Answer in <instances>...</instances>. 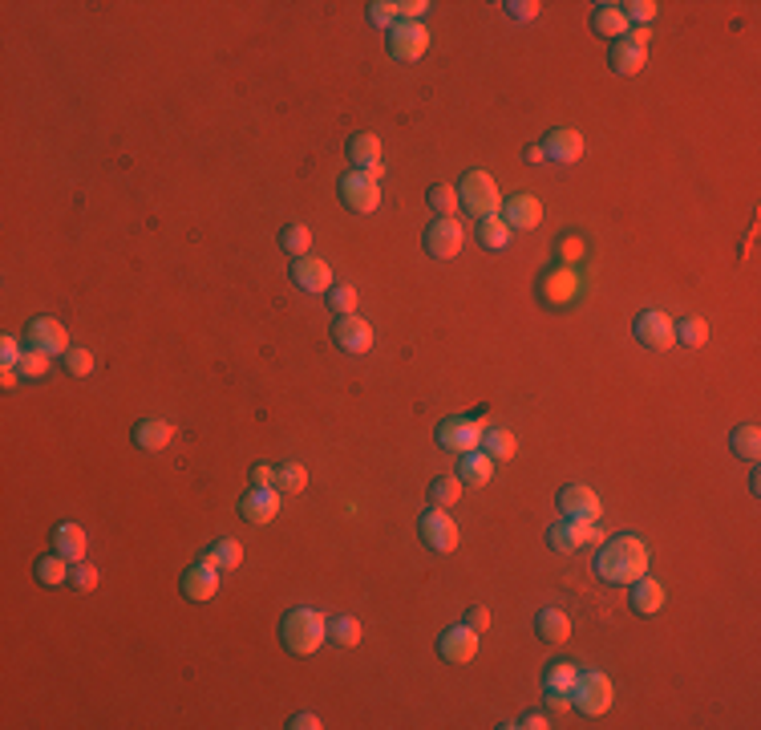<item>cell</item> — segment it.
<instances>
[{
  "mask_svg": "<svg viewBox=\"0 0 761 730\" xmlns=\"http://www.w3.org/2000/svg\"><path fill=\"white\" fill-rule=\"evenodd\" d=\"M648 544L640 536H612L595 556V576L608 584H632L648 572Z\"/></svg>",
  "mask_w": 761,
  "mask_h": 730,
  "instance_id": "1",
  "label": "cell"
},
{
  "mask_svg": "<svg viewBox=\"0 0 761 730\" xmlns=\"http://www.w3.org/2000/svg\"><path fill=\"white\" fill-rule=\"evenodd\" d=\"M324 637H329V621L316 609H292L279 621V642L296 657H312L316 649L324 645Z\"/></svg>",
  "mask_w": 761,
  "mask_h": 730,
  "instance_id": "2",
  "label": "cell"
},
{
  "mask_svg": "<svg viewBox=\"0 0 761 730\" xmlns=\"http://www.w3.org/2000/svg\"><path fill=\"white\" fill-rule=\"evenodd\" d=\"M583 293H587V284L575 264H551L547 272L539 276V301L555 313L575 309V304L583 301Z\"/></svg>",
  "mask_w": 761,
  "mask_h": 730,
  "instance_id": "3",
  "label": "cell"
},
{
  "mask_svg": "<svg viewBox=\"0 0 761 730\" xmlns=\"http://www.w3.org/2000/svg\"><path fill=\"white\" fill-rule=\"evenodd\" d=\"M458 200L474 220H486V215L502 211V195H498V183L486 170H466L458 183Z\"/></svg>",
  "mask_w": 761,
  "mask_h": 730,
  "instance_id": "4",
  "label": "cell"
},
{
  "mask_svg": "<svg viewBox=\"0 0 761 730\" xmlns=\"http://www.w3.org/2000/svg\"><path fill=\"white\" fill-rule=\"evenodd\" d=\"M615 690H612V678L604 670H579L575 686H571V706L579 710V715H604V710L612 706Z\"/></svg>",
  "mask_w": 761,
  "mask_h": 730,
  "instance_id": "5",
  "label": "cell"
},
{
  "mask_svg": "<svg viewBox=\"0 0 761 730\" xmlns=\"http://www.w3.org/2000/svg\"><path fill=\"white\" fill-rule=\"evenodd\" d=\"M600 540H604V531L595 528L592 519H559V524L547 528V544H551V552H559V556H571L587 544H600Z\"/></svg>",
  "mask_w": 761,
  "mask_h": 730,
  "instance_id": "6",
  "label": "cell"
},
{
  "mask_svg": "<svg viewBox=\"0 0 761 730\" xmlns=\"http://www.w3.org/2000/svg\"><path fill=\"white\" fill-rule=\"evenodd\" d=\"M648 29H628L620 41L612 45V69L620 77H636L648 66Z\"/></svg>",
  "mask_w": 761,
  "mask_h": 730,
  "instance_id": "7",
  "label": "cell"
},
{
  "mask_svg": "<svg viewBox=\"0 0 761 730\" xmlns=\"http://www.w3.org/2000/svg\"><path fill=\"white\" fill-rule=\"evenodd\" d=\"M418 536L430 552H454L458 548V524L450 519V508H430L425 516L418 519Z\"/></svg>",
  "mask_w": 761,
  "mask_h": 730,
  "instance_id": "8",
  "label": "cell"
},
{
  "mask_svg": "<svg viewBox=\"0 0 761 730\" xmlns=\"http://www.w3.org/2000/svg\"><path fill=\"white\" fill-rule=\"evenodd\" d=\"M340 200L349 211L357 215H369L380 207V179L365 175V170H349V175H340Z\"/></svg>",
  "mask_w": 761,
  "mask_h": 730,
  "instance_id": "9",
  "label": "cell"
},
{
  "mask_svg": "<svg viewBox=\"0 0 761 730\" xmlns=\"http://www.w3.org/2000/svg\"><path fill=\"white\" fill-rule=\"evenodd\" d=\"M25 345L29 349H41V354L57 357V354H69V329L61 324L57 317H33L25 324Z\"/></svg>",
  "mask_w": 761,
  "mask_h": 730,
  "instance_id": "10",
  "label": "cell"
},
{
  "mask_svg": "<svg viewBox=\"0 0 761 730\" xmlns=\"http://www.w3.org/2000/svg\"><path fill=\"white\" fill-rule=\"evenodd\" d=\"M462 240H466V231H462V223L454 215H438V220L425 228V252H430L433 260H454L462 252Z\"/></svg>",
  "mask_w": 761,
  "mask_h": 730,
  "instance_id": "11",
  "label": "cell"
},
{
  "mask_svg": "<svg viewBox=\"0 0 761 730\" xmlns=\"http://www.w3.org/2000/svg\"><path fill=\"white\" fill-rule=\"evenodd\" d=\"M425 49H430V33H425L421 21H397L389 29V53L397 61H418L425 57Z\"/></svg>",
  "mask_w": 761,
  "mask_h": 730,
  "instance_id": "12",
  "label": "cell"
},
{
  "mask_svg": "<svg viewBox=\"0 0 761 730\" xmlns=\"http://www.w3.org/2000/svg\"><path fill=\"white\" fill-rule=\"evenodd\" d=\"M482 422L478 418H466V414H458V418H446L438 427V447L446 450H458V455H466V450L482 447Z\"/></svg>",
  "mask_w": 761,
  "mask_h": 730,
  "instance_id": "13",
  "label": "cell"
},
{
  "mask_svg": "<svg viewBox=\"0 0 761 730\" xmlns=\"http://www.w3.org/2000/svg\"><path fill=\"white\" fill-rule=\"evenodd\" d=\"M636 341H640V345H648V349H673V341H676L673 317L660 313V309H644L636 317Z\"/></svg>",
  "mask_w": 761,
  "mask_h": 730,
  "instance_id": "14",
  "label": "cell"
},
{
  "mask_svg": "<svg viewBox=\"0 0 761 730\" xmlns=\"http://www.w3.org/2000/svg\"><path fill=\"white\" fill-rule=\"evenodd\" d=\"M332 341H337L344 354H369V349H373V324H369L365 317H357V313L337 317V324H332Z\"/></svg>",
  "mask_w": 761,
  "mask_h": 730,
  "instance_id": "15",
  "label": "cell"
},
{
  "mask_svg": "<svg viewBox=\"0 0 761 730\" xmlns=\"http://www.w3.org/2000/svg\"><path fill=\"white\" fill-rule=\"evenodd\" d=\"M498 215H502V223L511 231H534L543 223V203L534 200V195L523 191V195H511V200H502V211H498Z\"/></svg>",
  "mask_w": 761,
  "mask_h": 730,
  "instance_id": "16",
  "label": "cell"
},
{
  "mask_svg": "<svg viewBox=\"0 0 761 730\" xmlns=\"http://www.w3.org/2000/svg\"><path fill=\"white\" fill-rule=\"evenodd\" d=\"M559 511H563V519H600V495L592 491L587 483H571L559 491Z\"/></svg>",
  "mask_w": 761,
  "mask_h": 730,
  "instance_id": "17",
  "label": "cell"
},
{
  "mask_svg": "<svg viewBox=\"0 0 761 730\" xmlns=\"http://www.w3.org/2000/svg\"><path fill=\"white\" fill-rule=\"evenodd\" d=\"M178 589H183L187 601H198V605H203V601H211L215 592H219V568L207 564V560L190 564L183 572V581H178Z\"/></svg>",
  "mask_w": 761,
  "mask_h": 730,
  "instance_id": "18",
  "label": "cell"
},
{
  "mask_svg": "<svg viewBox=\"0 0 761 730\" xmlns=\"http://www.w3.org/2000/svg\"><path fill=\"white\" fill-rule=\"evenodd\" d=\"M279 511V491L276 487H251L248 495L239 499V516L248 524H271Z\"/></svg>",
  "mask_w": 761,
  "mask_h": 730,
  "instance_id": "19",
  "label": "cell"
},
{
  "mask_svg": "<svg viewBox=\"0 0 761 730\" xmlns=\"http://www.w3.org/2000/svg\"><path fill=\"white\" fill-rule=\"evenodd\" d=\"M438 653L454 665H466L470 657H478V629H470V625L446 629V633L438 637Z\"/></svg>",
  "mask_w": 761,
  "mask_h": 730,
  "instance_id": "20",
  "label": "cell"
},
{
  "mask_svg": "<svg viewBox=\"0 0 761 730\" xmlns=\"http://www.w3.org/2000/svg\"><path fill=\"white\" fill-rule=\"evenodd\" d=\"M349 162L357 170H365V175L380 179V170H385V155H380V139H377V134H352V139H349Z\"/></svg>",
  "mask_w": 761,
  "mask_h": 730,
  "instance_id": "21",
  "label": "cell"
},
{
  "mask_svg": "<svg viewBox=\"0 0 761 730\" xmlns=\"http://www.w3.org/2000/svg\"><path fill=\"white\" fill-rule=\"evenodd\" d=\"M292 284L304 293H329L332 288V268L320 256H300L292 264Z\"/></svg>",
  "mask_w": 761,
  "mask_h": 730,
  "instance_id": "22",
  "label": "cell"
},
{
  "mask_svg": "<svg viewBox=\"0 0 761 730\" xmlns=\"http://www.w3.org/2000/svg\"><path fill=\"white\" fill-rule=\"evenodd\" d=\"M543 150H547V159H555V162H579L583 159V134L559 126V130H551L547 139H543Z\"/></svg>",
  "mask_w": 761,
  "mask_h": 730,
  "instance_id": "23",
  "label": "cell"
},
{
  "mask_svg": "<svg viewBox=\"0 0 761 730\" xmlns=\"http://www.w3.org/2000/svg\"><path fill=\"white\" fill-rule=\"evenodd\" d=\"M458 479L470 483V487H486V483L494 479V458L486 455L482 447L466 450V455H462V463H458Z\"/></svg>",
  "mask_w": 761,
  "mask_h": 730,
  "instance_id": "24",
  "label": "cell"
},
{
  "mask_svg": "<svg viewBox=\"0 0 761 730\" xmlns=\"http://www.w3.org/2000/svg\"><path fill=\"white\" fill-rule=\"evenodd\" d=\"M53 552H61L69 564H77V560H86V531H81L77 524H57L53 528Z\"/></svg>",
  "mask_w": 761,
  "mask_h": 730,
  "instance_id": "25",
  "label": "cell"
},
{
  "mask_svg": "<svg viewBox=\"0 0 761 730\" xmlns=\"http://www.w3.org/2000/svg\"><path fill=\"white\" fill-rule=\"evenodd\" d=\"M534 633H539L547 645H563L571 637L567 612L563 609H539V617H534Z\"/></svg>",
  "mask_w": 761,
  "mask_h": 730,
  "instance_id": "26",
  "label": "cell"
},
{
  "mask_svg": "<svg viewBox=\"0 0 761 730\" xmlns=\"http://www.w3.org/2000/svg\"><path fill=\"white\" fill-rule=\"evenodd\" d=\"M632 609L644 612V617H648V612H660V609H665V584L652 581L648 572L640 576V581H632Z\"/></svg>",
  "mask_w": 761,
  "mask_h": 730,
  "instance_id": "27",
  "label": "cell"
},
{
  "mask_svg": "<svg viewBox=\"0 0 761 730\" xmlns=\"http://www.w3.org/2000/svg\"><path fill=\"white\" fill-rule=\"evenodd\" d=\"M592 29L600 33V37H608V41H620L624 33L632 29V25H628V16L620 13V5H595V13H592Z\"/></svg>",
  "mask_w": 761,
  "mask_h": 730,
  "instance_id": "28",
  "label": "cell"
},
{
  "mask_svg": "<svg viewBox=\"0 0 761 730\" xmlns=\"http://www.w3.org/2000/svg\"><path fill=\"white\" fill-rule=\"evenodd\" d=\"M175 438V427H170L167 418H142L138 427H134V443L142 450H162Z\"/></svg>",
  "mask_w": 761,
  "mask_h": 730,
  "instance_id": "29",
  "label": "cell"
},
{
  "mask_svg": "<svg viewBox=\"0 0 761 730\" xmlns=\"http://www.w3.org/2000/svg\"><path fill=\"white\" fill-rule=\"evenodd\" d=\"M69 572H74V564L66 560L61 552H49L37 560V581L45 589H61V584H69Z\"/></svg>",
  "mask_w": 761,
  "mask_h": 730,
  "instance_id": "30",
  "label": "cell"
},
{
  "mask_svg": "<svg viewBox=\"0 0 761 730\" xmlns=\"http://www.w3.org/2000/svg\"><path fill=\"white\" fill-rule=\"evenodd\" d=\"M198 560L215 564L219 572H231V568H239V560H243V548H239V540H215V544L207 548Z\"/></svg>",
  "mask_w": 761,
  "mask_h": 730,
  "instance_id": "31",
  "label": "cell"
},
{
  "mask_svg": "<svg viewBox=\"0 0 761 730\" xmlns=\"http://www.w3.org/2000/svg\"><path fill=\"white\" fill-rule=\"evenodd\" d=\"M482 450L494 458V463H506V458H514V450H519V443H514V435H511V430H502V427H486V430H482Z\"/></svg>",
  "mask_w": 761,
  "mask_h": 730,
  "instance_id": "32",
  "label": "cell"
},
{
  "mask_svg": "<svg viewBox=\"0 0 761 730\" xmlns=\"http://www.w3.org/2000/svg\"><path fill=\"white\" fill-rule=\"evenodd\" d=\"M729 447H733V455H737V458H746V463H757V455H761V430L754 427V422H746V427H737L729 435Z\"/></svg>",
  "mask_w": 761,
  "mask_h": 730,
  "instance_id": "33",
  "label": "cell"
},
{
  "mask_svg": "<svg viewBox=\"0 0 761 730\" xmlns=\"http://www.w3.org/2000/svg\"><path fill=\"white\" fill-rule=\"evenodd\" d=\"M478 243L491 252H502L506 243H511V228L502 223V215H486V220H478Z\"/></svg>",
  "mask_w": 761,
  "mask_h": 730,
  "instance_id": "34",
  "label": "cell"
},
{
  "mask_svg": "<svg viewBox=\"0 0 761 730\" xmlns=\"http://www.w3.org/2000/svg\"><path fill=\"white\" fill-rule=\"evenodd\" d=\"M575 678H579V670L571 662H555L547 673H543V690L547 694H567L571 698V686H575Z\"/></svg>",
  "mask_w": 761,
  "mask_h": 730,
  "instance_id": "35",
  "label": "cell"
},
{
  "mask_svg": "<svg viewBox=\"0 0 761 730\" xmlns=\"http://www.w3.org/2000/svg\"><path fill=\"white\" fill-rule=\"evenodd\" d=\"M308 487V471L300 463H279L276 467V491L279 495H300Z\"/></svg>",
  "mask_w": 761,
  "mask_h": 730,
  "instance_id": "36",
  "label": "cell"
},
{
  "mask_svg": "<svg viewBox=\"0 0 761 730\" xmlns=\"http://www.w3.org/2000/svg\"><path fill=\"white\" fill-rule=\"evenodd\" d=\"M279 248L300 260V256H308V248H312V231H308L304 223H288V228L279 231Z\"/></svg>",
  "mask_w": 761,
  "mask_h": 730,
  "instance_id": "37",
  "label": "cell"
},
{
  "mask_svg": "<svg viewBox=\"0 0 761 730\" xmlns=\"http://www.w3.org/2000/svg\"><path fill=\"white\" fill-rule=\"evenodd\" d=\"M430 499H433V508H454V503L462 499V479L458 475H441V479H433Z\"/></svg>",
  "mask_w": 761,
  "mask_h": 730,
  "instance_id": "38",
  "label": "cell"
},
{
  "mask_svg": "<svg viewBox=\"0 0 761 730\" xmlns=\"http://www.w3.org/2000/svg\"><path fill=\"white\" fill-rule=\"evenodd\" d=\"M676 341L688 349H701L705 341H709V324H705L701 317H685V321H676Z\"/></svg>",
  "mask_w": 761,
  "mask_h": 730,
  "instance_id": "39",
  "label": "cell"
},
{
  "mask_svg": "<svg viewBox=\"0 0 761 730\" xmlns=\"http://www.w3.org/2000/svg\"><path fill=\"white\" fill-rule=\"evenodd\" d=\"M620 13L628 16V25H636V29H648V25L656 21L660 5H656V0H628V5H620Z\"/></svg>",
  "mask_w": 761,
  "mask_h": 730,
  "instance_id": "40",
  "label": "cell"
},
{
  "mask_svg": "<svg viewBox=\"0 0 761 730\" xmlns=\"http://www.w3.org/2000/svg\"><path fill=\"white\" fill-rule=\"evenodd\" d=\"M425 200H430V207H433L438 215H454L458 207H462V200H458V187H450V183H433Z\"/></svg>",
  "mask_w": 761,
  "mask_h": 730,
  "instance_id": "41",
  "label": "cell"
},
{
  "mask_svg": "<svg viewBox=\"0 0 761 730\" xmlns=\"http://www.w3.org/2000/svg\"><path fill=\"white\" fill-rule=\"evenodd\" d=\"M329 637L337 642L340 649H352L360 642V621L357 617H337V621H329Z\"/></svg>",
  "mask_w": 761,
  "mask_h": 730,
  "instance_id": "42",
  "label": "cell"
},
{
  "mask_svg": "<svg viewBox=\"0 0 761 730\" xmlns=\"http://www.w3.org/2000/svg\"><path fill=\"white\" fill-rule=\"evenodd\" d=\"M329 304L337 317H349V313H357V288L352 284H332L329 288Z\"/></svg>",
  "mask_w": 761,
  "mask_h": 730,
  "instance_id": "43",
  "label": "cell"
},
{
  "mask_svg": "<svg viewBox=\"0 0 761 730\" xmlns=\"http://www.w3.org/2000/svg\"><path fill=\"white\" fill-rule=\"evenodd\" d=\"M16 369H21L29 382H37V377L49 374V354H41V349H25V357H21V365H16Z\"/></svg>",
  "mask_w": 761,
  "mask_h": 730,
  "instance_id": "44",
  "label": "cell"
},
{
  "mask_svg": "<svg viewBox=\"0 0 761 730\" xmlns=\"http://www.w3.org/2000/svg\"><path fill=\"white\" fill-rule=\"evenodd\" d=\"M61 362L74 377H89L94 374V354L89 349H69V354H61Z\"/></svg>",
  "mask_w": 761,
  "mask_h": 730,
  "instance_id": "45",
  "label": "cell"
},
{
  "mask_svg": "<svg viewBox=\"0 0 761 730\" xmlns=\"http://www.w3.org/2000/svg\"><path fill=\"white\" fill-rule=\"evenodd\" d=\"M369 21H373L377 29H393V25L401 21V13H397V5H389V0H373V5H369Z\"/></svg>",
  "mask_w": 761,
  "mask_h": 730,
  "instance_id": "46",
  "label": "cell"
},
{
  "mask_svg": "<svg viewBox=\"0 0 761 730\" xmlns=\"http://www.w3.org/2000/svg\"><path fill=\"white\" fill-rule=\"evenodd\" d=\"M69 584H74L77 592H94L97 589V568L89 564V560H77L74 572H69Z\"/></svg>",
  "mask_w": 761,
  "mask_h": 730,
  "instance_id": "47",
  "label": "cell"
},
{
  "mask_svg": "<svg viewBox=\"0 0 761 730\" xmlns=\"http://www.w3.org/2000/svg\"><path fill=\"white\" fill-rule=\"evenodd\" d=\"M583 252H587V248H583V240H579L575 231H567V236L559 240V256H563V264H575V268H579V260H583Z\"/></svg>",
  "mask_w": 761,
  "mask_h": 730,
  "instance_id": "48",
  "label": "cell"
},
{
  "mask_svg": "<svg viewBox=\"0 0 761 730\" xmlns=\"http://www.w3.org/2000/svg\"><path fill=\"white\" fill-rule=\"evenodd\" d=\"M502 8L511 21H534V16H539V0H506Z\"/></svg>",
  "mask_w": 761,
  "mask_h": 730,
  "instance_id": "49",
  "label": "cell"
},
{
  "mask_svg": "<svg viewBox=\"0 0 761 730\" xmlns=\"http://www.w3.org/2000/svg\"><path fill=\"white\" fill-rule=\"evenodd\" d=\"M21 357H25V349H21V341H16V337L0 341V362H5V365L16 369V365H21Z\"/></svg>",
  "mask_w": 761,
  "mask_h": 730,
  "instance_id": "50",
  "label": "cell"
},
{
  "mask_svg": "<svg viewBox=\"0 0 761 730\" xmlns=\"http://www.w3.org/2000/svg\"><path fill=\"white\" fill-rule=\"evenodd\" d=\"M466 625L478 629V633H482V629H491V609H486V605H470L466 609Z\"/></svg>",
  "mask_w": 761,
  "mask_h": 730,
  "instance_id": "51",
  "label": "cell"
},
{
  "mask_svg": "<svg viewBox=\"0 0 761 730\" xmlns=\"http://www.w3.org/2000/svg\"><path fill=\"white\" fill-rule=\"evenodd\" d=\"M425 0H405V5H397V13H401V21H421L425 16Z\"/></svg>",
  "mask_w": 761,
  "mask_h": 730,
  "instance_id": "52",
  "label": "cell"
},
{
  "mask_svg": "<svg viewBox=\"0 0 761 730\" xmlns=\"http://www.w3.org/2000/svg\"><path fill=\"white\" fill-rule=\"evenodd\" d=\"M519 726H527V730H547V726H551V718L543 715V710H531V715H523V718H519Z\"/></svg>",
  "mask_w": 761,
  "mask_h": 730,
  "instance_id": "53",
  "label": "cell"
},
{
  "mask_svg": "<svg viewBox=\"0 0 761 730\" xmlns=\"http://www.w3.org/2000/svg\"><path fill=\"white\" fill-rule=\"evenodd\" d=\"M251 487H276V467H256L251 471Z\"/></svg>",
  "mask_w": 761,
  "mask_h": 730,
  "instance_id": "54",
  "label": "cell"
},
{
  "mask_svg": "<svg viewBox=\"0 0 761 730\" xmlns=\"http://www.w3.org/2000/svg\"><path fill=\"white\" fill-rule=\"evenodd\" d=\"M288 726H292V730H320L324 723L316 715H292V723H288Z\"/></svg>",
  "mask_w": 761,
  "mask_h": 730,
  "instance_id": "55",
  "label": "cell"
},
{
  "mask_svg": "<svg viewBox=\"0 0 761 730\" xmlns=\"http://www.w3.org/2000/svg\"><path fill=\"white\" fill-rule=\"evenodd\" d=\"M523 155H527V162H543V159H547V150H543V142H531Z\"/></svg>",
  "mask_w": 761,
  "mask_h": 730,
  "instance_id": "56",
  "label": "cell"
},
{
  "mask_svg": "<svg viewBox=\"0 0 761 730\" xmlns=\"http://www.w3.org/2000/svg\"><path fill=\"white\" fill-rule=\"evenodd\" d=\"M547 706H551V710H567L571 698H567V694H547Z\"/></svg>",
  "mask_w": 761,
  "mask_h": 730,
  "instance_id": "57",
  "label": "cell"
},
{
  "mask_svg": "<svg viewBox=\"0 0 761 730\" xmlns=\"http://www.w3.org/2000/svg\"><path fill=\"white\" fill-rule=\"evenodd\" d=\"M16 374H21V369L5 365V377H0V382H5V390H13V386H16Z\"/></svg>",
  "mask_w": 761,
  "mask_h": 730,
  "instance_id": "58",
  "label": "cell"
}]
</instances>
